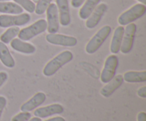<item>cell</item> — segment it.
<instances>
[{"label":"cell","instance_id":"6da1fadb","mask_svg":"<svg viewBox=\"0 0 146 121\" xmlns=\"http://www.w3.org/2000/svg\"><path fill=\"white\" fill-rule=\"evenodd\" d=\"M74 58V55L69 50H65L57 55L49 61L44 67L43 74L46 77L53 76L62 67L71 62Z\"/></svg>","mask_w":146,"mask_h":121},{"label":"cell","instance_id":"7a4b0ae2","mask_svg":"<svg viewBox=\"0 0 146 121\" xmlns=\"http://www.w3.org/2000/svg\"><path fill=\"white\" fill-rule=\"evenodd\" d=\"M47 29V22L45 19L41 18L38 20L28 27L22 28L19 31V39L24 41H28L36 35L45 32Z\"/></svg>","mask_w":146,"mask_h":121},{"label":"cell","instance_id":"3957f363","mask_svg":"<svg viewBox=\"0 0 146 121\" xmlns=\"http://www.w3.org/2000/svg\"><path fill=\"white\" fill-rule=\"evenodd\" d=\"M111 33L110 26H104L98 30L96 33L91 38L86 46V51L88 54H94L99 49Z\"/></svg>","mask_w":146,"mask_h":121},{"label":"cell","instance_id":"277c9868","mask_svg":"<svg viewBox=\"0 0 146 121\" xmlns=\"http://www.w3.org/2000/svg\"><path fill=\"white\" fill-rule=\"evenodd\" d=\"M145 5L143 4H135L119 16L118 18V24L122 26L131 24L145 15Z\"/></svg>","mask_w":146,"mask_h":121},{"label":"cell","instance_id":"5b68a950","mask_svg":"<svg viewBox=\"0 0 146 121\" xmlns=\"http://www.w3.org/2000/svg\"><path fill=\"white\" fill-rule=\"evenodd\" d=\"M31 19L29 14H21L18 15H0V27L10 28L14 26H21L28 24Z\"/></svg>","mask_w":146,"mask_h":121},{"label":"cell","instance_id":"8992f818","mask_svg":"<svg viewBox=\"0 0 146 121\" xmlns=\"http://www.w3.org/2000/svg\"><path fill=\"white\" fill-rule=\"evenodd\" d=\"M118 67V58L115 55H111L107 58L101 72V81L104 84L109 82L115 76Z\"/></svg>","mask_w":146,"mask_h":121},{"label":"cell","instance_id":"52a82bcc","mask_svg":"<svg viewBox=\"0 0 146 121\" xmlns=\"http://www.w3.org/2000/svg\"><path fill=\"white\" fill-rule=\"evenodd\" d=\"M126 26V28L124 31L122 44L120 49L121 52L123 54H128L132 50L137 30V26L135 24L131 23Z\"/></svg>","mask_w":146,"mask_h":121},{"label":"cell","instance_id":"ba28073f","mask_svg":"<svg viewBox=\"0 0 146 121\" xmlns=\"http://www.w3.org/2000/svg\"><path fill=\"white\" fill-rule=\"evenodd\" d=\"M47 31L48 33H56L59 30V17L58 9L54 3H51L46 9Z\"/></svg>","mask_w":146,"mask_h":121},{"label":"cell","instance_id":"9c48e42d","mask_svg":"<svg viewBox=\"0 0 146 121\" xmlns=\"http://www.w3.org/2000/svg\"><path fill=\"white\" fill-rule=\"evenodd\" d=\"M48 43L55 45H61L65 47H74L78 43V41L75 37L57 33H48L46 36Z\"/></svg>","mask_w":146,"mask_h":121},{"label":"cell","instance_id":"30bf717a","mask_svg":"<svg viewBox=\"0 0 146 121\" xmlns=\"http://www.w3.org/2000/svg\"><path fill=\"white\" fill-rule=\"evenodd\" d=\"M108 9V6L104 3L100 4L96 7L94 11L92 14L90 15V16L87 18V21L86 22V26L88 29H92L96 27L100 23L101 20L102 19L103 16H104L105 13Z\"/></svg>","mask_w":146,"mask_h":121},{"label":"cell","instance_id":"8fae6325","mask_svg":"<svg viewBox=\"0 0 146 121\" xmlns=\"http://www.w3.org/2000/svg\"><path fill=\"white\" fill-rule=\"evenodd\" d=\"M58 9L59 23L63 26H68L71 24V18L70 14L69 5L68 0H56Z\"/></svg>","mask_w":146,"mask_h":121},{"label":"cell","instance_id":"7c38bea8","mask_svg":"<svg viewBox=\"0 0 146 121\" xmlns=\"http://www.w3.org/2000/svg\"><path fill=\"white\" fill-rule=\"evenodd\" d=\"M64 109L63 106L58 103H54L36 109L34 112V115L36 117L40 118H45L54 115L61 114L64 112Z\"/></svg>","mask_w":146,"mask_h":121},{"label":"cell","instance_id":"4fadbf2b","mask_svg":"<svg viewBox=\"0 0 146 121\" xmlns=\"http://www.w3.org/2000/svg\"><path fill=\"white\" fill-rule=\"evenodd\" d=\"M46 96L45 94L43 92H38L34 94L29 100L23 103L21 106L20 109L21 111L24 112L31 111L41 106L42 103H44V102L46 101Z\"/></svg>","mask_w":146,"mask_h":121},{"label":"cell","instance_id":"5bb4252c","mask_svg":"<svg viewBox=\"0 0 146 121\" xmlns=\"http://www.w3.org/2000/svg\"><path fill=\"white\" fill-rule=\"evenodd\" d=\"M123 75H116L101 89V94L105 98L110 97L123 84Z\"/></svg>","mask_w":146,"mask_h":121},{"label":"cell","instance_id":"9a60e30c","mask_svg":"<svg viewBox=\"0 0 146 121\" xmlns=\"http://www.w3.org/2000/svg\"><path fill=\"white\" fill-rule=\"evenodd\" d=\"M10 45L14 50L23 54H33L35 52L36 48L32 44L24 42L19 38H14L10 42Z\"/></svg>","mask_w":146,"mask_h":121},{"label":"cell","instance_id":"2e32d148","mask_svg":"<svg viewBox=\"0 0 146 121\" xmlns=\"http://www.w3.org/2000/svg\"><path fill=\"white\" fill-rule=\"evenodd\" d=\"M124 31H125V28L122 26H118L114 31L113 35L111 40V47H110V50L112 53L117 54L119 52L121 44H122L123 38Z\"/></svg>","mask_w":146,"mask_h":121},{"label":"cell","instance_id":"e0dca14e","mask_svg":"<svg viewBox=\"0 0 146 121\" xmlns=\"http://www.w3.org/2000/svg\"><path fill=\"white\" fill-rule=\"evenodd\" d=\"M0 60L8 68H13L15 66V61L11 56L9 50L6 44L2 42H0Z\"/></svg>","mask_w":146,"mask_h":121},{"label":"cell","instance_id":"ac0fdd59","mask_svg":"<svg viewBox=\"0 0 146 121\" xmlns=\"http://www.w3.org/2000/svg\"><path fill=\"white\" fill-rule=\"evenodd\" d=\"M101 0H86L84 5L79 10V16L81 19H87L90 16Z\"/></svg>","mask_w":146,"mask_h":121},{"label":"cell","instance_id":"d6986e66","mask_svg":"<svg viewBox=\"0 0 146 121\" xmlns=\"http://www.w3.org/2000/svg\"><path fill=\"white\" fill-rule=\"evenodd\" d=\"M23 11L24 9L16 3L9 2V1L0 2V13L18 15L22 14Z\"/></svg>","mask_w":146,"mask_h":121},{"label":"cell","instance_id":"ffe728a7","mask_svg":"<svg viewBox=\"0 0 146 121\" xmlns=\"http://www.w3.org/2000/svg\"><path fill=\"white\" fill-rule=\"evenodd\" d=\"M124 81L128 83H141L146 82V71H128L123 76Z\"/></svg>","mask_w":146,"mask_h":121},{"label":"cell","instance_id":"44dd1931","mask_svg":"<svg viewBox=\"0 0 146 121\" xmlns=\"http://www.w3.org/2000/svg\"><path fill=\"white\" fill-rule=\"evenodd\" d=\"M19 28L18 26H14L9 28L4 33L1 34L0 37V40L4 44H8L12 41L13 39L17 36L19 33Z\"/></svg>","mask_w":146,"mask_h":121},{"label":"cell","instance_id":"7402d4cb","mask_svg":"<svg viewBox=\"0 0 146 121\" xmlns=\"http://www.w3.org/2000/svg\"><path fill=\"white\" fill-rule=\"evenodd\" d=\"M14 1L29 13H33L35 11L36 5L31 0H14Z\"/></svg>","mask_w":146,"mask_h":121},{"label":"cell","instance_id":"603a6c76","mask_svg":"<svg viewBox=\"0 0 146 121\" xmlns=\"http://www.w3.org/2000/svg\"><path fill=\"white\" fill-rule=\"evenodd\" d=\"M52 0H38L35 9V13L38 15H41L46 11L48 5Z\"/></svg>","mask_w":146,"mask_h":121},{"label":"cell","instance_id":"cb8c5ba5","mask_svg":"<svg viewBox=\"0 0 146 121\" xmlns=\"http://www.w3.org/2000/svg\"><path fill=\"white\" fill-rule=\"evenodd\" d=\"M31 118V114L29 112H21L12 118L11 121H28Z\"/></svg>","mask_w":146,"mask_h":121},{"label":"cell","instance_id":"d4e9b609","mask_svg":"<svg viewBox=\"0 0 146 121\" xmlns=\"http://www.w3.org/2000/svg\"><path fill=\"white\" fill-rule=\"evenodd\" d=\"M7 105V99L5 97L2 96H0V119H1V115H2L3 111H4V108Z\"/></svg>","mask_w":146,"mask_h":121},{"label":"cell","instance_id":"484cf974","mask_svg":"<svg viewBox=\"0 0 146 121\" xmlns=\"http://www.w3.org/2000/svg\"><path fill=\"white\" fill-rule=\"evenodd\" d=\"M7 79H8V75L7 72H0V87L7 82Z\"/></svg>","mask_w":146,"mask_h":121},{"label":"cell","instance_id":"4316f807","mask_svg":"<svg viewBox=\"0 0 146 121\" xmlns=\"http://www.w3.org/2000/svg\"><path fill=\"white\" fill-rule=\"evenodd\" d=\"M86 0H71V5L74 8H78L84 4Z\"/></svg>","mask_w":146,"mask_h":121},{"label":"cell","instance_id":"83f0119b","mask_svg":"<svg viewBox=\"0 0 146 121\" xmlns=\"http://www.w3.org/2000/svg\"><path fill=\"white\" fill-rule=\"evenodd\" d=\"M138 96H140L141 98H143V99H145L146 98V86H143L142 87L140 88L138 90Z\"/></svg>","mask_w":146,"mask_h":121},{"label":"cell","instance_id":"f1b7e54d","mask_svg":"<svg viewBox=\"0 0 146 121\" xmlns=\"http://www.w3.org/2000/svg\"><path fill=\"white\" fill-rule=\"evenodd\" d=\"M137 120H138V121H146L145 112H140L138 114V116H137Z\"/></svg>","mask_w":146,"mask_h":121},{"label":"cell","instance_id":"f546056e","mask_svg":"<svg viewBox=\"0 0 146 121\" xmlns=\"http://www.w3.org/2000/svg\"><path fill=\"white\" fill-rule=\"evenodd\" d=\"M44 121H66L65 119L63 117H60V116H56V117L51 118L47 119V120Z\"/></svg>","mask_w":146,"mask_h":121},{"label":"cell","instance_id":"4dcf8cb0","mask_svg":"<svg viewBox=\"0 0 146 121\" xmlns=\"http://www.w3.org/2000/svg\"><path fill=\"white\" fill-rule=\"evenodd\" d=\"M28 121H41V119L40 118L36 117L35 116V117L32 118H30Z\"/></svg>","mask_w":146,"mask_h":121},{"label":"cell","instance_id":"1f68e13d","mask_svg":"<svg viewBox=\"0 0 146 121\" xmlns=\"http://www.w3.org/2000/svg\"><path fill=\"white\" fill-rule=\"evenodd\" d=\"M138 1H140L141 4H144V5H145V4H146V0H138Z\"/></svg>","mask_w":146,"mask_h":121},{"label":"cell","instance_id":"d6a6232c","mask_svg":"<svg viewBox=\"0 0 146 121\" xmlns=\"http://www.w3.org/2000/svg\"><path fill=\"white\" fill-rule=\"evenodd\" d=\"M10 1V0H0V2H1V1Z\"/></svg>","mask_w":146,"mask_h":121}]
</instances>
